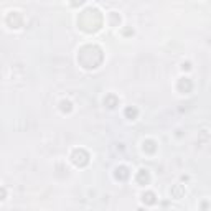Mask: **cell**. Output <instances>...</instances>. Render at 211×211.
I'll return each mask as SVG.
<instances>
[{"label":"cell","instance_id":"1","mask_svg":"<svg viewBox=\"0 0 211 211\" xmlns=\"http://www.w3.org/2000/svg\"><path fill=\"white\" fill-rule=\"evenodd\" d=\"M127 114H129V115H130V114H132V115H135V114H137V110H130V109H129V110H127Z\"/></svg>","mask_w":211,"mask_h":211}]
</instances>
